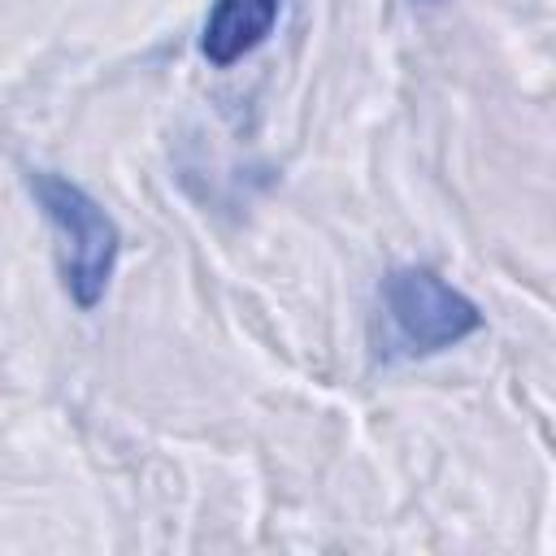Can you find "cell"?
I'll return each instance as SVG.
<instances>
[{"label": "cell", "mask_w": 556, "mask_h": 556, "mask_svg": "<svg viewBox=\"0 0 556 556\" xmlns=\"http://www.w3.org/2000/svg\"><path fill=\"white\" fill-rule=\"evenodd\" d=\"M282 4L287 0H213L204 30H200V56L213 70L239 65L274 35Z\"/></svg>", "instance_id": "3"}, {"label": "cell", "mask_w": 556, "mask_h": 556, "mask_svg": "<svg viewBox=\"0 0 556 556\" xmlns=\"http://www.w3.org/2000/svg\"><path fill=\"white\" fill-rule=\"evenodd\" d=\"M26 187L56 235V274L65 295L74 308L91 313L109 295L122 256V226L87 187L56 169H26Z\"/></svg>", "instance_id": "2"}, {"label": "cell", "mask_w": 556, "mask_h": 556, "mask_svg": "<svg viewBox=\"0 0 556 556\" xmlns=\"http://www.w3.org/2000/svg\"><path fill=\"white\" fill-rule=\"evenodd\" d=\"M482 330V308L430 265H395L378 282V361L439 356Z\"/></svg>", "instance_id": "1"}, {"label": "cell", "mask_w": 556, "mask_h": 556, "mask_svg": "<svg viewBox=\"0 0 556 556\" xmlns=\"http://www.w3.org/2000/svg\"><path fill=\"white\" fill-rule=\"evenodd\" d=\"M413 4H443V0H413Z\"/></svg>", "instance_id": "4"}]
</instances>
